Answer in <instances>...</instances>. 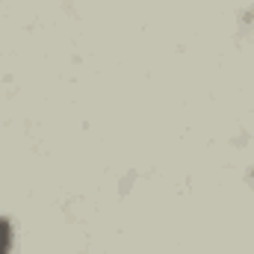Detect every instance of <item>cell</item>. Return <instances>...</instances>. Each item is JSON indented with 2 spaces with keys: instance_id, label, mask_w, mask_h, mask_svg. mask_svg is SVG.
<instances>
[{
  "instance_id": "1",
  "label": "cell",
  "mask_w": 254,
  "mask_h": 254,
  "mask_svg": "<svg viewBox=\"0 0 254 254\" xmlns=\"http://www.w3.org/2000/svg\"><path fill=\"white\" fill-rule=\"evenodd\" d=\"M15 246V228L9 216H0V254H12Z\"/></svg>"
}]
</instances>
